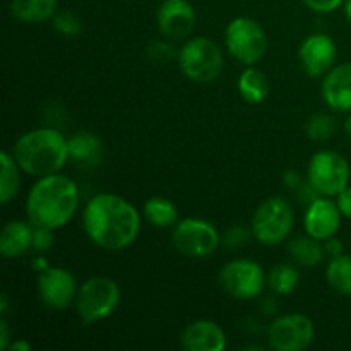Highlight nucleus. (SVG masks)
Returning <instances> with one entry per match:
<instances>
[{"mask_svg":"<svg viewBox=\"0 0 351 351\" xmlns=\"http://www.w3.org/2000/svg\"><path fill=\"white\" fill-rule=\"evenodd\" d=\"M141 213L125 197L110 192L93 195L82 211L86 237L103 250H123L141 233Z\"/></svg>","mask_w":351,"mask_h":351,"instance_id":"f257e3e1","label":"nucleus"},{"mask_svg":"<svg viewBox=\"0 0 351 351\" xmlns=\"http://www.w3.org/2000/svg\"><path fill=\"white\" fill-rule=\"evenodd\" d=\"M81 202L79 187L62 173L36 178L26 201V216L33 226L58 230L75 216Z\"/></svg>","mask_w":351,"mask_h":351,"instance_id":"f03ea898","label":"nucleus"},{"mask_svg":"<svg viewBox=\"0 0 351 351\" xmlns=\"http://www.w3.org/2000/svg\"><path fill=\"white\" fill-rule=\"evenodd\" d=\"M10 153L23 173L34 178L60 173L69 163L67 137L53 127H38L24 132Z\"/></svg>","mask_w":351,"mask_h":351,"instance_id":"7ed1b4c3","label":"nucleus"},{"mask_svg":"<svg viewBox=\"0 0 351 351\" xmlns=\"http://www.w3.org/2000/svg\"><path fill=\"white\" fill-rule=\"evenodd\" d=\"M122 300L119 283L110 276H91L79 285L74 307L82 324L105 321L115 314Z\"/></svg>","mask_w":351,"mask_h":351,"instance_id":"20e7f679","label":"nucleus"},{"mask_svg":"<svg viewBox=\"0 0 351 351\" xmlns=\"http://www.w3.org/2000/svg\"><path fill=\"white\" fill-rule=\"evenodd\" d=\"M182 74L197 84H209L221 75L225 57L216 41L206 36L189 38L178 50Z\"/></svg>","mask_w":351,"mask_h":351,"instance_id":"39448f33","label":"nucleus"},{"mask_svg":"<svg viewBox=\"0 0 351 351\" xmlns=\"http://www.w3.org/2000/svg\"><path fill=\"white\" fill-rule=\"evenodd\" d=\"M295 225V213L290 202L281 195H273L261 202L250 221V233L266 247L281 245L291 235Z\"/></svg>","mask_w":351,"mask_h":351,"instance_id":"423d86ee","label":"nucleus"},{"mask_svg":"<svg viewBox=\"0 0 351 351\" xmlns=\"http://www.w3.org/2000/svg\"><path fill=\"white\" fill-rule=\"evenodd\" d=\"M225 47L230 57L239 64L250 67L264 57L267 50V36L263 26L252 17H235L225 27Z\"/></svg>","mask_w":351,"mask_h":351,"instance_id":"0eeeda50","label":"nucleus"},{"mask_svg":"<svg viewBox=\"0 0 351 351\" xmlns=\"http://www.w3.org/2000/svg\"><path fill=\"white\" fill-rule=\"evenodd\" d=\"M350 165L343 154L321 149L311 156L307 167V182L319 195L336 197L350 185Z\"/></svg>","mask_w":351,"mask_h":351,"instance_id":"6e6552de","label":"nucleus"},{"mask_svg":"<svg viewBox=\"0 0 351 351\" xmlns=\"http://www.w3.org/2000/svg\"><path fill=\"white\" fill-rule=\"evenodd\" d=\"M175 249L191 259H208L221 245V237L213 223L202 218L178 219L171 233Z\"/></svg>","mask_w":351,"mask_h":351,"instance_id":"1a4fd4ad","label":"nucleus"},{"mask_svg":"<svg viewBox=\"0 0 351 351\" xmlns=\"http://www.w3.org/2000/svg\"><path fill=\"white\" fill-rule=\"evenodd\" d=\"M219 287L235 300H256L267 287V274L252 259H233L218 274Z\"/></svg>","mask_w":351,"mask_h":351,"instance_id":"9d476101","label":"nucleus"},{"mask_svg":"<svg viewBox=\"0 0 351 351\" xmlns=\"http://www.w3.org/2000/svg\"><path fill=\"white\" fill-rule=\"evenodd\" d=\"M266 339L274 351H304L314 343L315 326L304 314H285L267 326Z\"/></svg>","mask_w":351,"mask_h":351,"instance_id":"9b49d317","label":"nucleus"},{"mask_svg":"<svg viewBox=\"0 0 351 351\" xmlns=\"http://www.w3.org/2000/svg\"><path fill=\"white\" fill-rule=\"evenodd\" d=\"M36 290L45 307L51 311H64L74 304L79 285L69 269L50 266L38 273Z\"/></svg>","mask_w":351,"mask_h":351,"instance_id":"f8f14e48","label":"nucleus"},{"mask_svg":"<svg viewBox=\"0 0 351 351\" xmlns=\"http://www.w3.org/2000/svg\"><path fill=\"white\" fill-rule=\"evenodd\" d=\"M338 50L329 34H308L298 48V58L305 74L311 77H324L335 67Z\"/></svg>","mask_w":351,"mask_h":351,"instance_id":"ddd939ff","label":"nucleus"},{"mask_svg":"<svg viewBox=\"0 0 351 351\" xmlns=\"http://www.w3.org/2000/svg\"><path fill=\"white\" fill-rule=\"evenodd\" d=\"M156 23L167 40H187L195 27V9L189 0H163L158 7Z\"/></svg>","mask_w":351,"mask_h":351,"instance_id":"4468645a","label":"nucleus"},{"mask_svg":"<svg viewBox=\"0 0 351 351\" xmlns=\"http://www.w3.org/2000/svg\"><path fill=\"white\" fill-rule=\"evenodd\" d=\"M343 215L339 211L336 201H332L331 197H324V195H319L317 199L311 202L305 209L304 215V228L305 233L314 239L324 240L331 239L336 233L339 232V226H341Z\"/></svg>","mask_w":351,"mask_h":351,"instance_id":"2eb2a0df","label":"nucleus"},{"mask_svg":"<svg viewBox=\"0 0 351 351\" xmlns=\"http://www.w3.org/2000/svg\"><path fill=\"white\" fill-rule=\"evenodd\" d=\"M228 345L226 332L211 319L191 322L180 335V346L187 351H223Z\"/></svg>","mask_w":351,"mask_h":351,"instance_id":"dca6fc26","label":"nucleus"},{"mask_svg":"<svg viewBox=\"0 0 351 351\" xmlns=\"http://www.w3.org/2000/svg\"><path fill=\"white\" fill-rule=\"evenodd\" d=\"M321 95L335 112H351V62L335 65L322 77Z\"/></svg>","mask_w":351,"mask_h":351,"instance_id":"f3484780","label":"nucleus"},{"mask_svg":"<svg viewBox=\"0 0 351 351\" xmlns=\"http://www.w3.org/2000/svg\"><path fill=\"white\" fill-rule=\"evenodd\" d=\"M69 161L82 170H91L101 165L105 158V147L99 137L88 130H79L67 137Z\"/></svg>","mask_w":351,"mask_h":351,"instance_id":"a211bd4d","label":"nucleus"},{"mask_svg":"<svg viewBox=\"0 0 351 351\" xmlns=\"http://www.w3.org/2000/svg\"><path fill=\"white\" fill-rule=\"evenodd\" d=\"M33 230L29 219H12L0 233V254L3 259H19L33 249Z\"/></svg>","mask_w":351,"mask_h":351,"instance_id":"6ab92c4d","label":"nucleus"},{"mask_svg":"<svg viewBox=\"0 0 351 351\" xmlns=\"http://www.w3.org/2000/svg\"><path fill=\"white\" fill-rule=\"evenodd\" d=\"M58 10L57 0H10L9 12L24 24H40L53 19Z\"/></svg>","mask_w":351,"mask_h":351,"instance_id":"aec40b11","label":"nucleus"},{"mask_svg":"<svg viewBox=\"0 0 351 351\" xmlns=\"http://www.w3.org/2000/svg\"><path fill=\"white\" fill-rule=\"evenodd\" d=\"M143 216L154 228H173L178 223V208L163 195H153L143 206Z\"/></svg>","mask_w":351,"mask_h":351,"instance_id":"412c9836","label":"nucleus"},{"mask_svg":"<svg viewBox=\"0 0 351 351\" xmlns=\"http://www.w3.org/2000/svg\"><path fill=\"white\" fill-rule=\"evenodd\" d=\"M237 88H239L243 101L249 103V105H259L269 95V79L263 71L250 65L240 74Z\"/></svg>","mask_w":351,"mask_h":351,"instance_id":"4be33fe9","label":"nucleus"},{"mask_svg":"<svg viewBox=\"0 0 351 351\" xmlns=\"http://www.w3.org/2000/svg\"><path fill=\"white\" fill-rule=\"evenodd\" d=\"M288 254L291 256L293 263L302 267L319 266L326 257L324 245H322L321 240L314 239L307 233L304 237H295L293 240H290Z\"/></svg>","mask_w":351,"mask_h":351,"instance_id":"5701e85b","label":"nucleus"},{"mask_svg":"<svg viewBox=\"0 0 351 351\" xmlns=\"http://www.w3.org/2000/svg\"><path fill=\"white\" fill-rule=\"evenodd\" d=\"M2 173H0V202L2 206L10 204L21 191V167L10 151H3L0 154Z\"/></svg>","mask_w":351,"mask_h":351,"instance_id":"b1692460","label":"nucleus"},{"mask_svg":"<svg viewBox=\"0 0 351 351\" xmlns=\"http://www.w3.org/2000/svg\"><path fill=\"white\" fill-rule=\"evenodd\" d=\"M326 281L338 293L351 297V256L341 254L329 259L326 267Z\"/></svg>","mask_w":351,"mask_h":351,"instance_id":"393cba45","label":"nucleus"},{"mask_svg":"<svg viewBox=\"0 0 351 351\" xmlns=\"http://www.w3.org/2000/svg\"><path fill=\"white\" fill-rule=\"evenodd\" d=\"M300 285V271L293 264H278L267 273V287L276 295H291Z\"/></svg>","mask_w":351,"mask_h":351,"instance_id":"a878e982","label":"nucleus"},{"mask_svg":"<svg viewBox=\"0 0 351 351\" xmlns=\"http://www.w3.org/2000/svg\"><path fill=\"white\" fill-rule=\"evenodd\" d=\"M336 130V122L331 115L328 113H315V115L308 117L307 123H305V132L311 141L315 143H322L332 137Z\"/></svg>","mask_w":351,"mask_h":351,"instance_id":"bb28decb","label":"nucleus"},{"mask_svg":"<svg viewBox=\"0 0 351 351\" xmlns=\"http://www.w3.org/2000/svg\"><path fill=\"white\" fill-rule=\"evenodd\" d=\"M53 29L65 38H77L82 33V21L72 10H57L51 19Z\"/></svg>","mask_w":351,"mask_h":351,"instance_id":"cd10ccee","label":"nucleus"},{"mask_svg":"<svg viewBox=\"0 0 351 351\" xmlns=\"http://www.w3.org/2000/svg\"><path fill=\"white\" fill-rule=\"evenodd\" d=\"M53 232L55 230L43 228V226H34L33 230V250L34 252H47L53 245Z\"/></svg>","mask_w":351,"mask_h":351,"instance_id":"c85d7f7f","label":"nucleus"},{"mask_svg":"<svg viewBox=\"0 0 351 351\" xmlns=\"http://www.w3.org/2000/svg\"><path fill=\"white\" fill-rule=\"evenodd\" d=\"M147 55L156 64H165V62H168L173 57V47L167 43V41H154L147 48Z\"/></svg>","mask_w":351,"mask_h":351,"instance_id":"c756f323","label":"nucleus"},{"mask_svg":"<svg viewBox=\"0 0 351 351\" xmlns=\"http://www.w3.org/2000/svg\"><path fill=\"white\" fill-rule=\"evenodd\" d=\"M302 2L315 14H331L338 10L346 0H302Z\"/></svg>","mask_w":351,"mask_h":351,"instance_id":"7c9ffc66","label":"nucleus"},{"mask_svg":"<svg viewBox=\"0 0 351 351\" xmlns=\"http://www.w3.org/2000/svg\"><path fill=\"white\" fill-rule=\"evenodd\" d=\"M247 239H249V232H245V226H232L226 232L223 242L228 247H240L245 243Z\"/></svg>","mask_w":351,"mask_h":351,"instance_id":"2f4dec72","label":"nucleus"},{"mask_svg":"<svg viewBox=\"0 0 351 351\" xmlns=\"http://www.w3.org/2000/svg\"><path fill=\"white\" fill-rule=\"evenodd\" d=\"M336 204H338L343 218L351 219V185H348L345 191L336 195Z\"/></svg>","mask_w":351,"mask_h":351,"instance_id":"473e14b6","label":"nucleus"},{"mask_svg":"<svg viewBox=\"0 0 351 351\" xmlns=\"http://www.w3.org/2000/svg\"><path fill=\"white\" fill-rule=\"evenodd\" d=\"M322 245H324V252H326V257H338L341 256V254H345V245H343V242L339 239H336L335 237H331V239L324 240L322 242Z\"/></svg>","mask_w":351,"mask_h":351,"instance_id":"72a5a7b5","label":"nucleus"},{"mask_svg":"<svg viewBox=\"0 0 351 351\" xmlns=\"http://www.w3.org/2000/svg\"><path fill=\"white\" fill-rule=\"evenodd\" d=\"M283 185L287 189H291V191L297 192L298 189L304 185V178H302L300 171L298 170H287L283 173Z\"/></svg>","mask_w":351,"mask_h":351,"instance_id":"f704fd0d","label":"nucleus"},{"mask_svg":"<svg viewBox=\"0 0 351 351\" xmlns=\"http://www.w3.org/2000/svg\"><path fill=\"white\" fill-rule=\"evenodd\" d=\"M10 328H9V322H7L5 317L0 319V350L7 351L10 345Z\"/></svg>","mask_w":351,"mask_h":351,"instance_id":"c9c22d12","label":"nucleus"},{"mask_svg":"<svg viewBox=\"0 0 351 351\" xmlns=\"http://www.w3.org/2000/svg\"><path fill=\"white\" fill-rule=\"evenodd\" d=\"M31 343H27L26 339H16V341H12L9 345V348L7 351H31Z\"/></svg>","mask_w":351,"mask_h":351,"instance_id":"e433bc0d","label":"nucleus"},{"mask_svg":"<svg viewBox=\"0 0 351 351\" xmlns=\"http://www.w3.org/2000/svg\"><path fill=\"white\" fill-rule=\"evenodd\" d=\"M7 312H9V295L2 293V297H0V314H2V317H5Z\"/></svg>","mask_w":351,"mask_h":351,"instance_id":"4c0bfd02","label":"nucleus"},{"mask_svg":"<svg viewBox=\"0 0 351 351\" xmlns=\"http://www.w3.org/2000/svg\"><path fill=\"white\" fill-rule=\"evenodd\" d=\"M47 267H50V266H48L47 261L41 259V257H38V259L34 261V269H36L38 273H41V271H45V269H47Z\"/></svg>","mask_w":351,"mask_h":351,"instance_id":"58836bf2","label":"nucleus"},{"mask_svg":"<svg viewBox=\"0 0 351 351\" xmlns=\"http://www.w3.org/2000/svg\"><path fill=\"white\" fill-rule=\"evenodd\" d=\"M345 16L348 19V23L351 24V0H346L345 2Z\"/></svg>","mask_w":351,"mask_h":351,"instance_id":"ea45409f","label":"nucleus"},{"mask_svg":"<svg viewBox=\"0 0 351 351\" xmlns=\"http://www.w3.org/2000/svg\"><path fill=\"white\" fill-rule=\"evenodd\" d=\"M345 132L348 134V137H351V113L346 117V120H345Z\"/></svg>","mask_w":351,"mask_h":351,"instance_id":"a19ab883","label":"nucleus"}]
</instances>
